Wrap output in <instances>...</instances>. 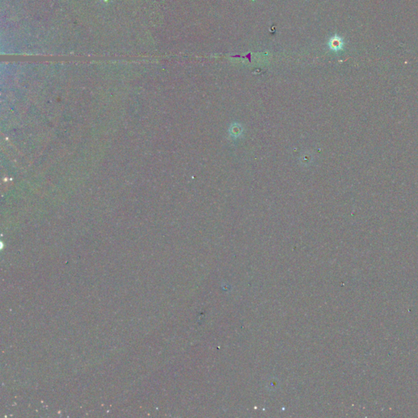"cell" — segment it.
<instances>
[{
    "mask_svg": "<svg viewBox=\"0 0 418 418\" xmlns=\"http://www.w3.org/2000/svg\"><path fill=\"white\" fill-rule=\"evenodd\" d=\"M343 45H344V43H343L342 39L338 35H334V36L332 37L330 39L329 42H328V47H329L330 49L334 51V52H338L340 50L342 49Z\"/></svg>",
    "mask_w": 418,
    "mask_h": 418,
    "instance_id": "1",
    "label": "cell"
}]
</instances>
